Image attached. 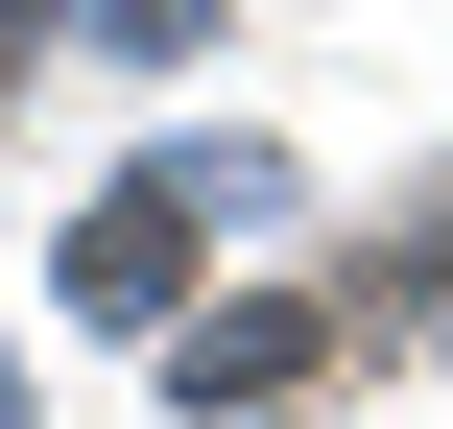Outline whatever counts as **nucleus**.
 Returning <instances> with one entry per match:
<instances>
[{
  "instance_id": "obj_1",
  "label": "nucleus",
  "mask_w": 453,
  "mask_h": 429,
  "mask_svg": "<svg viewBox=\"0 0 453 429\" xmlns=\"http://www.w3.org/2000/svg\"><path fill=\"white\" fill-rule=\"evenodd\" d=\"M191 239H215V167H143V191L72 239V310H167V287H191Z\"/></svg>"
},
{
  "instance_id": "obj_2",
  "label": "nucleus",
  "mask_w": 453,
  "mask_h": 429,
  "mask_svg": "<svg viewBox=\"0 0 453 429\" xmlns=\"http://www.w3.org/2000/svg\"><path fill=\"white\" fill-rule=\"evenodd\" d=\"M287 358H311V310H215L167 382H191V406H287Z\"/></svg>"
},
{
  "instance_id": "obj_3",
  "label": "nucleus",
  "mask_w": 453,
  "mask_h": 429,
  "mask_svg": "<svg viewBox=\"0 0 453 429\" xmlns=\"http://www.w3.org/2000/svg\"><path fill=\"white\" fill-rule=\"evenodd\" d=\"M0 72H24V0H0Z\"/></svg>"
}]
</instances>
